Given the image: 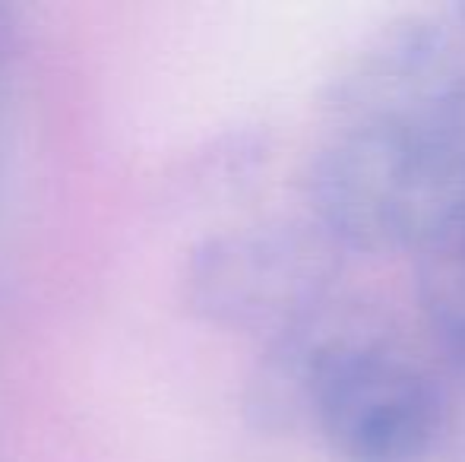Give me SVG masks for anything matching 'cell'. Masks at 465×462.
<instances>
[{
    "instance_id": "cell-3",
    "label": "cell",
    "mask_w": 465,
    "mask_h": 462,
    "mask_svg": "<svg viewBox=\"0 0 465 462\" xmlns=\"http://www.w3.org/2000/svg\"><path fill=\"white\" fill-rule=\"evenodd\" d=\"M345 244L317 219H272L203 241L187 260V304L209 323L270 336L336 298Z\"/></svg>"
},
{
    "instance_id": "cell-5",
    "label": "cell",
    "mask_w": 465,
    "mask_h": 462,
    "mask_svg": "<svg viewBox=\"0 0 465 462\" xmlns=\"http://www.w3.org/2000/svg\"><path fill=\"white\" fill-rule=\"evenodd\" d=\"M383 333L386 327L361 304L332 298L304 320L270 336L247 393L253 421L266 431L311 425L320 393L339 364Z\"/></svg>"
},
{
    "instance_id": "cell-4",
    "label": "cell",
    "mask_w": 465,
    "mask_h": 462,
    "mask_svg": "<svg viewBox=\"0 0 465 462\" xmlns=\"http://www.w3.org/2000/svg\"><path fill=\"white\" fill-rule=\"evenodd\" d=\"M311 425L332 462H424L440 453V377L383 333L339 364Z\"/></svg>"
},
{
    "instance_id": "cell-1",
    "label": "cell",
    "mask_w": 465,
    "mask_h": 462,
    "mask_svg": "<svg viewBox=\"0 0 465 462\" xmlns=\"http://www.w3.org/2000/svg\"><path fill=\"white\" fill-rule=\"evenodd\" d=\"M311 216L345 251H434L465 222V149L396 130L326 127Z\"/></svg>"
},
{
    "instance_id": "cell-6",
    "label": "cell",
    "mask_w": 465,
    "mask_h": 462,
    "mask_svg": "<svg viewBox=\"0 0 465 462\" xmlns=\"http://www.w3.org/2000/svg\"><path fill=\"white\" fill-rule=\"evenodd\" d=\"M440 393H443V434L440 453L447 462H465V351H443Z\"/></svg>"
},
{
    "instance_id": "cell-2",
    "label": "cell",
    "mask_w": 465,
    "mask_h": 462,
    "mask_svg": "<svg viewBox=\"0 0 465 462\" xmlns=\"http://www.w3.org/2000/svg\"><path fill=\"white\" fill-rule=\"evenodd\" d=\"M326 127L396 130L465 149V4L390 19L323 89Z\"/></svg>"
}]
</instances>
